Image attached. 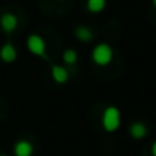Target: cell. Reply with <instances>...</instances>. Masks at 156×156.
Listing matches in <instances>:
<instances>
[{
    "mask_svg": "<svg viewBox=\"0 0 156 156\" xmlns=\"http://www.w3.org/2000/svg\"><path fill=\"white\" fill-rule=\"evenodd\" d=\"M75 37L80 40V41H90L92 40V31L89 28H84V26H78L75 29Z\"/></svg>",
    "mask_w": 156,
    "mask_h": 156,
    "instance_id": "9",
    "label": "cell"
},
{
    "mask_svg": "<svg viewBox=\"0 0 156 156\" xmlns=\"http://www.w3.org/2000/svg\"><path fill=\"white\" fill-rule=\"evenodd\" d=\"M0 156H5V154H0Z\"/></svg>",
    "mask_w": 156,
    "mask_h": 156,
    "instance_id": "14",
    "label": "cell"
},
{
    "mask_svg": "<svg viewBox=\"0 0 156 156\" xmlns=\"http://www.w3.org/2000/svg\"><path fill=\"white\" fill-rule=\"evenodd\" d=\"M76 58H78V55H76V52L73 49H66L64 54H63V61L66 64H75Z\"/></svg>",
    "mask_w": 156,
    "mask_h": 156,
    "instance_id": "11",
    "label": "cell"
},
{
    "mask_svg": "<svg viewBox=\"0 0 156 156\" xmlns=\"http://www.w3.org/2000/svg\"><path fill=\"white\" fill-rule=\"evenodd\" d=\"M0 26H2V29H3L6 34H11V32H14V31L17 29V26H19V19H17L14 14L6 12V14H3L2 17H0Z\"/></svg>",
    "mask_w": 156,
    "mask_h": 156,
    "instance_id": "4",
    "label": "cell"
},
{
    "mask_svg": "<svg viewBox=\"0 0 156 156\" xmlns=\"http://www.w3.org/2000/svg\"><path fill=\"white\" fill-rule=\"evenodd\" d=\"M0 58H2L5 63H12L17 58V51L14 48L12 43H5L0 49Z\"/></svg>",
    "mask_w": 156,
    "mask_h": 156,
    "instance_id": "5",
    "label": "cell"
},
{
    "mask_svg": "<svg viewBox=\"0 0 156 156\" xmlns=\"http://www.w3.org/2000/svg\"><path fill=\"white\" fill-rule=\"evenodd\" d=\"M113 58V49L107 43H100L92 51V60L98 66H107Z\"/></svg>",
    "mask_w": 156,
    "mask_h": 156,
    "instance_id": "2",
    "label": "cell"
},
{
    "mask_svg": "<svg viewBox=\"0 0 156 156\" xmlns=\"http://www.w3.org/2000/svg\"><path fill=\"white\" fill-rule=\"evenodd\" d=\"M106 8V0H87V9L94 14L101 12Z\"/></svg>",
    "mask_w": 156,
    "mask_h": 156,
    "instance_id": "10",
    "label": "cell"
},
{
    "mask_svg": "<svg viewBox=\"0 0 156 156\" xmlns=\"http://www.w3.org/2000/svg\"><path fill=\"white\" fill-rule=\"evenodd\" d=\"M130 135L135 138V139H142L145 135H147V127L142 124V122H133L130 126Z\"/></svg>",
    "mask_w": 156,
    "mask_h": 156,
    "instance_id": "8",
    "label": "cell"
},
{
    "mask_svg": "<svg viewBox=\"0 0 156 156\" xmlns=\"http://www.w3.org/2000/svg\"><path fill=\"white\" fill-rule=\"evenodd\" d=\"M151 154L153 156H156V141L153 142V145H151Z\"/></svg>",
    "mask_w": 156,
    "mask_h": 156,
    "instance_id": "12",
    "label": "cell"
},
{
    "mask_svg": "<svg viewBox=\"0 0 156 156\" xmlns=\"http://www.w3.org/2000/svg\"><path fill=\"white\" fill-rule=\"evenodd\" d=\"M14 153L16 156H31L32 154V145L28 141H19L14 145Z\"/></svg>",
    "mask_w": 156,
    "mask_h": 156,
    "instance_id": "7",
    "label": "cell"
},
{
    "mask_svg": "<svg viewBox=\"0 0 156 156\" xmlns=\"http://www.w3.org/2000/svg\"><path fill=\"white\" fill-rule=\"evenodd\" d=\"M153 5H154V8H156V0H153Z\"/></svg>",
    "mask_w": 156,
    "mask_h": 156,
    "instance_id": "13",
    "label": "cell"
},
{
    "mask_svg": "<svg viewBox=\"0 0 156 156\" xmlns=\"http://www.w3.org/2000/svg\"><path fill=\"white\" fill-rule=\"evenodd\" d=\"M52 78H54V81L55 83H58V84H63V83H66L67 80H69V72H67V69L66 67H63V66H58V64H54L52 66Z\"/></svg>",
    "mask_w": 156,
    "mask_h": 156,
    "instance_id": "6",
    "label": "cell"
},
{
    "mask_svg": "<svg viewBox=\"0 0 156 156\" xmlns=\"http://www.w3.org/2000/svg\"><path fill=\"white\" fill-rule=\"evenodd\" d=\"M26 46H28V49H29L31 54L46 58V43H44V40L40 35H37V34L29 35L28 37V41H26Z\"/></svg>",
    "mask_w": 156,
    "mask_h": 156,
    "instance_id": "3",
    "label": "cell"
},
{
    "mask_svg": "<svg viewBox=\"0 0 156 156\" xmlns=\"http://www.w3.org/2000/svg\"><path fill=\"white\" fill-rule=\"evenodd\" d=\"M101 122H103V127L107 132H115L121 124V112L115 106H109L103 113Z\"/></svg>",
    "mask_w": 156,
    "mask_h": 156,
    "instance_id": "1",
    "label": "cell"
}]
</instances>
